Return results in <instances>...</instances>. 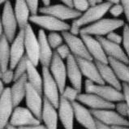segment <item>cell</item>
<instances>
[{"mask_svg": "<svg viewBox=\"0 0 129 129\" xmlns=\"http://www.w3.org/2000/svg\"><path fill=\"white\" fill-rule=\"evenodd\" d=\"M85 93H93L101 97L104 100L110 102H120L124 101V95L122 91H119L110 85H102L85 80Z\"/></svg>", "mask_w": 129, "mask_h": 129, "instance_id": "2", "label": "cell"}, {"mask_svg": "<svg viewBox=\"0 0 129 129\" xmlns=\"http://www.w3.org/2000/svg\"><path fill=\"white\" fill-rule=\"evenodd\" d=\"M127 117H128V120H129V111H128V115H127Z\"/></svg>", "mask_w": 129, "mask_h": 129, "instance_id": "53", "label": "cell"}, {"mask_svg": "<svg viewBox=\"0 0 129 129\" xmlns=\"http://www.w3.org/2000/svg\"><path fill=\"white\" fill-rule=\"evenodd\" d=\"M0 24L3 28V34L7 37L10 43H12L16 38L18 23L15 16L14 8L10 1H6L3 6Z\"/></svg>", "mask_w": 129, "mask_h": 129, "instance_id": "5", "label": "cell"}, {"mask_svg": "<svg viewBox=\"0 0 129 129\" xmlns=\"http://www.w3.org/2000/svg\"><path fill=\"white\" fill-rule=\"evenodd\" d=\"M43 78V94L48 101H50L56 109H58L61 93L58 84L54 79L49 68L42 67Z\"/></svg>", "mask_w": 129, "mask_h": 129, "instance_id": "4", "label": "cell"}, {"mask_svg": "<svg viewBox=\"0 0 129 129\" xmlns=\"http://www.w3.org/2000/svg\"><path fill=\"white\" fill-rule=\"evenodd\" d=\"M11 45L7 37L0 36V72H4L10 68Z\"/></svg>", "mask_w": 129, "mask_h": 129, "instance_id": "28", "label": "cell"}, {"mask_svg": "<svg viewBox=\"0 0 129 129\" xmlns=\"http://www.w3.org/2000/svg\"><path fill=\"white\" fill-rule=\"evenodd\" d=\"M75 58L80 70H81L83 76H85L87 80H89L90 81L93 82L94 84L104 85L105 82L103 81L100 75L97 64L93 61L84 59V58H81L79 57Z\"/></svg>", "mask_w": 129, "mask_h": 129, "instance_id": "16", "label": "cell"}, {"mask_svg": "<svg viewBox=\"0 0 129 129\" xmlns=\"http://www.w3.org/2000/svg\"><path fill=\"white\" fill-rule=\"evenodd\" d=\"M111 7L112 5L108 1L103 2L102 4L96 7H91L86 12L82 14V16L79 19L73 20L72 26L82 28L84 25L88 26L90 24H93L97 21L102 20L106 12L110 11Z\"/></svg>", "mask_w": 129, "mask_h": 129, "instance_id": "3", "label": "cell"}, {"mask_svg": "<svg viewBox=\"0 0 129 129\" xmlns=\"http://www.w3.org/2000/svg\"><path fill=\"white\" fill-rule=\"evenodd\" d=\"M50 70L59 88L60 93L62 95L66 88V80L68 77L67 64L64 63L63 60L58 56L55 51H54L53 59L51 62Z\"/></svg>", "mask_w": 129, "mask_h": 129, "instance_id": "11", "label": "cell"}, {"mask_svg": "<svg viewBox=\"0 0 129 129\" xmlns=\"http://www.w3.org/2000/svg\"><path fill=\"white\" fill-rule=\"evenodd\" d=\"M95 63L98 66L100 75L105 84L107 83L110 86H112L119 91L123 90V84L120 83V80L118 79L115 72L109 64L102 63L98 62H95Z\"/></svg>", "mask_w": 129, "mask_h": 129, "instance_id": "25", "label": "cell"}, {"mask_svg": "<svg viewBox=\"0 0 129 129\" xmlns=\"http://www.w3.org/2000/svg\"><path fill=\"white\" fill-rule=\"evenodd\" d=\"M62 3H63V5L67 6L69 8L74 9V0H63V1H62Z\"/></svg>", "mask_w": 129, "mask_h": 129, "instance_id": "46", "label": "cell"}, {"mask_svg": "<svg viewBox=\"0 0 129 129\" xmlns=\"http://www.w3.org/2000/svg\"><path fill=\"white\" fill-rule=\"evenodd\" d=\"M24 46V30L22 29L18 33V35L11 45V61L10 68L15 70L18 63L26 54Z\"/></svg>", "mask_w": 129, "mask_h": 129, "instance_id": "18", "label": "cell"}, {"mask_svg": "<svg viewBox=\"0 0 129 129\" xmlns=\"http://www.w3.org/2000/svg\"><path fill=\"white\" fill-rule=\"evenodd\" d=\"M109 65L115 72L118 79L123 83L129 84V66L125 62L108 57Z\"/></svg>", "mask_w": 129, "mask_h": 129, "instance_id": "30", "label": "cell"}, {"mask_svg": "<svg viewBox=\"0 0 129 129\" xmlns=\"http://www.w3.org/2000/svg\"><path fill=\"white\" fill-rule=\"evenodd\" d=\"M109 12L112 16L115 17V19H118V17H119L123 13V5L120 3V4H117V5L112 6L111 7H110Z\"/></svg>", "mask_w": 129, "mask_h": 129, "instance_id": "40", "label": "cell"}, {"mask_svg": "<svg viewBox=\"0 0 129 129\" xmlns=\"http://www.w3.org/2000/svg\"><path fill=\"white\" fill-rule=\"evenodd\" d=\"M24 30L25 54L32 63L38 67V63H40V47L38 38L36 36L30 24H28Z\"/></svg>", "mask_w": 129, "mask_h": 129, "instance_id": "6", "label": "cell"}, {"mask_svg": "<svg viewBox=\"0 0 129 129\" xmlns=\"http://www.w3.org/2000/svg\"></svg>", "mask_w": 129, "mask_h": 129, "instance_id": "55", "label": "cell"}, {"mask_svg": "<svg viewBox=\"0 0 129 129\" xmlns=\"http://www.w3.org/2000/svg\"><path fill=\"white\" fill-rule=\"evenodd\" d=\"M39 12L42 15L54 16L62 21L66 20H77L82 16V13L77 12L76 10L69 8L63 4H54L49 7H41Z\"/></svg>", "mask_w": 129, "mask_h": 129, "instance_id": "8", "label": "cell"}, {"mask_svg": "<svg viewBox=\"0 0 129 129\" xmlns=\"http://www.w3.org/2000/svg\"><path fill=\"white\" fill-rule=\"evenodd\" d=\"M108 2H109L112 6H114V5H117V4H120V3H121V1H119V0H109Z\"/></svg>", "mask_w": 129, "mask_h": 129, "instance_id": "49", "label": "cell"}, {"mask_svg": "<svg viewBox=\"0 0 129 129\" xmlns=\"http://www.w3.org/2000/svg\"><path fill=\"white\" fill-rule=\"evenodd\" d=\"M11 88L7 87L4 92L0 95V127L6 128L9 124L11 118L15 110Z\"/></svg>", "mask_w": 129, "mask_h": 129, "instance_id": "9", "label": "cell"}, {"mask_svg": "<svg viewBox=\"0 0 129 129\" xmlns=\"http://www.w3.org/2000/svg\"><path fill=\"white\" fill-rule=\"evenodd\" d=\"M58 112L50 101L43 97L42 121L48 129H58Z\"/></svg>", "mask_w": 129, "mask_h": 129, "instance_id": "24", "label": "cell"}, {"mask_svg": "<svg viewBox=\"0 0 129 129\" xmlns=\"http://www.w3.org/2000/svg\"><path fill=\"white\" fill-rule=\"evenodd\" d=\"M3 129H6V128H3Z\"/></svg>", "mask_w": 129, "mask_h": 129, "instance_id": "54", "label": "cell"}, {"mask_svg": "<svg viewBox=\"0 0 129 129\" xmlns=\"http://www.w3.org/2000/svg\"><path fill=\"white\" fill-rule=\"evenodd\" d=\"M14 12L20 30L24 29L25 27L29 24L28 21L30 19V12L28 10L27 2L24 1V0H17V1H16Z\"/></svg>", "mask_w": 129, "mask_h": 129, "instance_id": "26", "label": "cell"}, {"mask_svg": "<svg viewBox=\"0 0 129 129\" xmlns=\"http://www.w3.org/2000/svg\"><path fill=\"white\" fill-rule=\"evenodd\" d=\"M88 3H89V5L91 7H96L99 4H102L103 1H102V0H88Z\"/></svg>", "mask_w": 129, "mask_h": 129, "instance_id": "47", "label": "cell"}, {"mask_svg": "<svg viewBox=\"0 0 129 129\" xmlns=\"http://www.w3.org/2000/svg\"><path fill=\"white\" fill-rule=\"evenodd\" d=\"M27 78L28 83H29L34 87L35 89L40 93L42 95L43 94V78L42 76L40 75V73L37 70V67L29 61L28 63L27 68Z\"/></svg>", "mask_w": 129, "mask_h": 129, "instance_id": "29", "label": "cell"}, {"mask_svg": "<svg viewBox=\"0 0 129 129\" xmlns=\"http://www.w3.org/2000/svg\"><path fill=\"white\" fill-rule=\"evenodd\" d=\"M42 3H43V7H50V0H43L42 1Z\"/></svg>", "mask_w": 129, "mask_h": 129, "instance_id": "50", "label": "cell"}, {"mask_svg": "<svg viewBox=\"0 0 129 129\" xmlns=\"http://www.w3.org/2000/svg\"><path fill=\"white\" fill-rule=\"evenodd\" d=\"M110 42L113 43H115L117 45H120L121 43H123V36H120L115 32H112L109 34L106 38Z\"/></svg>", "mask_w": 129, "mask_h": 129, "instance_id": "41", "label": "cell"}, {"mask_svg": "<svg viewBox=\"0 0 129 129\" xmlns=\"http://www.w3.org/2000/svg\"><path fill=\"white\" fill-rule=\"evenodd\" d=\"M27 108L31 110L34 116L40 121H42L43 98L29 83L27 84L26 96H25Z\"/></svg>", "mask_w": 129, "mask_h": 129, "instance_id": "14", "label": "cell"}, {"mask_svg": "<svg viewBox=\"0 0 129 129\" xmlns=\"http://www.w3.org/2000/svg\"><path fill=\"white\" fill-rule=\"evenodd\" d=\"M38 38L40 47V63H42V67L50 68L54 50H53L48 42L47 36L44 29H40Z\"/></svg>", "mask_w": 129, "mask_h": 129, "instance_id": "21", "label": "cell"}, {"mask_svg": "<svg viewBox=\"0 0 129 129\" xmlns=\"http://www.w3.org/2000/svg\"><path fill=\"white\" fill-rule=\"evenodd\" d=\"M54 51L58 54V55L62 58V60L68 59V58L70 56V55L72 54L71 52V50H70V48L68 47L67 44H63V45L60 46Z\"/></svg>", "mask_w": 129, "mask_h": 129, "instance_id": "36", "label": "cell"}, {"mask_svg": "<svg viewBox=\"0 0 129 129\" xmlns=\"http://www.w3.org/2000/svg\"><path fill=\"white\" fill-rule=\"evenodd\" d=\"M6 129H19V127H15V126H13V125H12V124H8L7 126L6 127Z\"/></svg>", "mask_w": 129, "mask_h": 129, "instance_id": "52", "label": "cell"}, {"mask_svg": "<svg viewBox=\"0 0 129 129\" xmlns=\"http://www.w3.org/2000/svg\"><path fill=\"white\" fill-rule=\"evenodd\" d=\"M27 84L28 78L26 74L24 76H22L20 79L15 81L12 87L11 88V93H12V97L15 107L19 106L20 102L23 101V99L26 96Z\"/></svg>", "mask_w": 129, "mask_h": 129, "instance_id": "27", "label": "cell"}, {"mask_svg": "<svg viewBox=\"0 0 129 129\" xmlns=\"http://www.w3.org/2000/svg\"><path fill=\"white\" fill-rule=\"evenodd\" d=\"M77 102L88 106L91 110H101L115 109V103L106 101L101 97L93 93H80L77 99Z\"/></svg>", "mask_w": 129, "mask_h": 129, "instance_id": "17", "label": "cell"}, {"mask_svg": "<svg viewBox=\"0 0 129 129\" xmlns=\"http://www.w3.org/2000/svg\"><path fill=\"white\" fill-rule=\"evenodd\" d=\"M48 42H49L50 45L53 50H56L60 46L63 45V41L64 39L62 38V36L60 35L58 33L56 32H52L50 33L49 35L47 36Z\"/></svg>", "mask_w": 129, "mask_h": 129, "instance_id": "32", "label": "cell"}, {"mask_svg": "<svg viewBox=\"0 0 129 129\" xmlns=\"http://www.w3.org/2000/svg\"><path fill=\"white\" fill-rule=\"evenodd\" d=\"M93 115L97 120L110 127L117 126H128L129 120L121 116L119 114L113 110H90Z\"/></svg>", "mask_w": 129, "mask_h": 129, "instance_id": "12", "label": "cell"}, {"mask_svg": "<svg viewBox=\"0 0 129 129\" xmlns=\"http://www.w3.org/2000/svg\"><path fill=\"white\" fill-rule=\"evenodd\" d=\"M123 93L124 95V102H126L129 107V84L123 83Z\"/></svg>", "mask_w": 129, "mask_h": 129, "instance_id": "43", "label": "cell"}, {"mask_svg": "<svg viewBox=\"0 0 129 129\" xmlns=\"http://www.w3.org/2000/svg\"><path fill=\"white\" fill-rule=\"evenodd\" d=\"M96 123H97V129H113L112 127H110L108 125L102 123L97 119H96Z\"/></svg>", "mask_w": 129, "mask_h": 129, "instance_id": "45", "label": "cell"}, {"mask_svg": "<svg viewBox=\"0 0 129 129\" xmlns=\"http://www.w3.org/2000/svg\"><path fill=\"white\" fill-rule=\"evenodd\" d=\"M80 38H82L87 47L88 53L90 54L91 57L95 60V62L109 64L108 56L106 55L102 44L97 39V38H93V36L84 34L80 35Z\"/></svg>", "mask_w": 129, "mask_h": 129, "instance_id": "15", "label": "cell"}, {"mask_svg": "<svg viewBox=\"0 0 129 129\" xmlns=\"http://www.w3.org/2000/svg\"><path fill=\"white\" fill-rule=\"evenodd\" d=\"M113 129H129L128 126H117V127H112Z\"/></svg>", "mask_w": 129, "mask_h": 129, "instance_id": "51", "label": "cell"}, {"mask_svg": "<svg viewBox=\"0 0 129 129\" xmlns=\"http://www.w3.org/2000/svg\"><path fill=\"white\" fill-rule=\"evenodd\" d=\"M29 21L38 26L42 27L43 29L52 32H69L71 29V25L66 23L65 21H62L54 16H48V15H42V16H30Z\"/></svg>", "mask_w": 129, "mask_h": 129, "instance_id": "7", "label": "cell"}, {"mask_svg": "<svg viewBox=\"0 0 129 129\" xmlns=\"http://www.w3.org/2000/svg\"><path fill=\"white\" fill-rule=\"evenodd\" d=\"M90 8L89 3L87 0H74V9L80 13H84Z\"/></svg>", "mask_w": 129, "mask_h": 129, "instance_id": "34", "label": "cell"}, {"mask_svg": "<svg viewBox=\"0 0 129 129\" xmlns=\"http://www.w3.org/2000/svg\"><path fill=\"white\" fill-rule=\"evenodd\" d=\"M27 5L28 7V10L30 12L31 16H38V12H39V2L38 0H28Z\"/></svg>", "mask_w": 129, "mask_h": 129, "instance_id": "39", "label": "cell"}, {"mask_svg": "<svg viewBox=\"0 0 129 129\" xmlns=\"http://www.w3.org/2000/svg\"><path fill=\"white\" fill-rule=\"evenodd\" d=\"M58 118L64 129H73L74 127L75 110L72 102H69L63 97H60L58 106Z\"/></svg>", "mask_w": 129, "mask_h": 129, "instance_id": "19", "label": "cell"}, {"mask_svg": "<svg viewBox=\"0 0 129 129\" xmlns=\"http://www.w3.org/2000/svg\"><path fill=\"white\" fill-rule=\"evenodd\" d=\"M9 123L16 127H23L39 125L41 121L37 119L29 109L17 106L14 110Z\"/></svg>", "mask_w": 129, "mask_h": 129, "instance_id": "10", "label": "cell"}, {"mask_svg": "<svg viewBox=\"0 0 129 129\" xmlns=\"http://www.w3.org/2000/svg\"><path fill=\"white\" fill-rule=\"evenodd\" d=\"M72 105L75 110V118L77 122L86 129H97L96 119L90 110L87 109L77 101L72 102Z\"/></svg>", "mask_w": 129, "mask_h": 129, "instance_id": "20", "label": "cell"}, {"mask_svg": "<svg viewBox=\"0 0 129 129\" xmlns=\"http://www.w3.org/2000/svg\"><path fill=\"white\" fill-rule=\"evenodd\" d=\"M62 36L64 39V42L71 50L72 54L75 57H79L92 61L93 60V58L91 57L90 54L88 53L87 47L81 38L72 35L69 32L62 33Z\"/></svg>", "mask_w": 129, "mask_h": 129, "instance_id": "13", "label": "cell"}, {"mask_svg": "<svg viewBox=\"0 0 129 129\" xmlns=\"http://www.w3.org/2000/svg\"><path fill=\"white\" fill-rule=\"evenodd\" d=\"M19 129H48V128L45 126V125L39 124V125H34V126L19 127Z\"/></svg>", "mask_w": 129, "mask_h": 129, "instance_id": "44", "label": "cell"}, {"mask_svg": "<svg viewBox=\"0 0 129 129\" xmlns=\"http://www.w3.org/2000/svg\"><path fill=\"white\" fill-rule=\"evenodd\" d=\"M30 61L28 59V58L26 54L24 55V57L20 60V62L18 63L16 66V68H15V81H16L19 79H20L22 76H24V75H26L27 73V68H28V63Z\"/></svg>", "mask_w": 129, "mask_h": 129, "instance_id": "31", "label": "cell"}, {"mask_svg": "<svg viewBox=\"0 0 129 129\" xmlns=\"http://www.w3.org/2000/svg\"><path fill=\"white\" fill-rule=\"evenodd\" d=\"M97 39L102 44L103 49H104L108 57L113 58L115 59L122 61L125 63L129 64V58L120 45H117L115 43L110 42L109 40H107L106 38H103V37H97Z\"/></svg>", "mask_w": 129, "mask_h": 129, "instance_id": "22", "label": "cell"}, {"mask_svg": "<svg viewBox=\"0 0 129 129\" xmlns=\"http://www.w3.org/2000/svg\"><path fill=\"white\" fill-rule=\"evenodd\" d=\"M4 83H3L2 80L0 81V95H1L3 92H4V90L6 89V88H5V86H4Z\"/></svg>", "mask_w": 129, "mask_h": 129, "instance_id": "48", "label": "cell"}, {"mask_svg": "<svg viewBox=\"0 0 129 129\" xmlns=\"http://www.w3.org/2000/svg\"><path fill=\"white\" fill-rule=\"evenodd\" d=\"M67 71L68 78L71 82L72 87L81 92L83 74L73 54L70 55L67 59Z\"/></svg>", "mask_w": 129, "mask_h": 129, "instance_id": "23", "label": "cell"}, {"mask_svg": "<svg viewBox=\"0 0 129 129\" xmlns=\"http://www.w3.org/2000/svg\"><path fill=\"white\" fill-rule=\"evenodd\" d=\"M115 109H116V112L118 114H119L121 116L123 117H127L128 115V111H129V107L126 102H118L115 105Z\"/></svg>", "mask_w": 129, "mask_h": 129, "instance_id": "38", "label": "cell"}, {"mask_svg": "<svg viewBox=\"0 0 129 129\" xmlns=\"http://www.w3.org/2000/svg\"><path fill=\"white\" fill-rule=\"evenodd\" d=\"M121 4L123 7V13L126 17V20L129 23V0H123L121 1Z\"/></svg>", "mask_w": 129, "mask_h": 129, "instance_id": "42", "label": "cell"}, {"mask_svg": "<svg viewBox=\"0 0 129 129\" xmlns=\"http://www.w3.org/2000/svg\"><path fill=\"white\" fill-rule=\"evenodd\" d=\"M80 94V92L79 90L76 89V88L73 87L67 86L63 92V93L61 96L63 97L64 98H66L67 100H68L69 102H74L77 101Z\"/></svg>", "mask_w": 129, "mask_h": 129, "instance_id": "33", "label": "cell"}, {"mask_svg": "<svg viewBox=\"0 0 129 129\" xmlns=\"http://www.w3.org/2000/svg\"><path fill=\"white\" fill-rule=\"evenodd\" d=\"M123 46L129 58V24H125L123 29Z\"/></svg>", "mask_w": 129, "mask_h": 129, "instance_id": "37", "label": "cell"}, {"mask_svg": "<svg viewBox=\"0 0 129 129\" xmlns=\"http://www.w3.org/2000/svg\"><path fill=\"white\" fill-rule=\"evenodd\" d=\"M126 24L121 19L115 18H102L96 23L85 26L80 29V35H89L97 37L107 36L109 34L115 31L121 27H124Z\"/></svg>", "mask_w": 129, "mask_h": 129, "instance_id": "1", "label": "cell"}, {"mask_svg": "<svg viewBox=\"0 0 129 129\" xmlns=\"http://www.w3.org/2000/svg\"><path fill=\"white\" fill-rule=\"evenodd\" d=\"M0 78L5 84H8L15 80V72L14 70L9 68L4 72H0Z\"/></svg>", "mask_w": 129, "mask_h": 129, "instance_id": "35", "label": "cell"}]
</instances>
